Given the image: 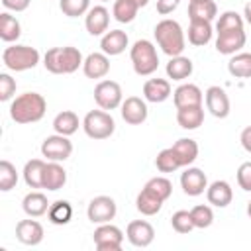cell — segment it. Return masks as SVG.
<instances>
[{
    "label": "cell",
    "instance_id": "obj_1",
    "mask_svg": "<svg viewBox=\"0 0 251 251\" xmlns=\"http://www.w3.org/2000/svg\"><path fill=\"white\" fill-rule=\"evenodd\" d=\"M47 112V100L39 92H24L10 104V118L16 124H35Z\"/></svg>",
    "mask_w": 251,
    "mask_h": 251
},
{
    "label": "cell",
    "instance_id": "obj_2",
    "mask_svg": "<svg viewBox=\"0 0 251 251\" xmlns=\"http://www.w3.org/2000/svg\"><path fill=\"white\" fill-rule=\"evenodd\" d=\"M153 35L165 55H169V57L182 55V51L186 47V39H184V31H182L180 24L176 20H171V18L161 20L155 25Z\"/></svg>",
    "mask_w": 251,
    "mask_h": 251
},
{
    "label": "cell",
    "instance_id": "obj_3",
    "mask_svg": "<svg viewBox=\"0 0 251 251\" xmlns=\"http://www.w3.org/2000/svg\"><path fill=\"white\" fill-rule=\"evenodd\" d=\"M84 63L82 53L76 47H51L45 57H43V65L49 73L53 75H71L75 73L80 65Z\"/></svg>",
    "mask_w": 251,
    "mask_h": 251
},
{
    "label": "cell",
    "instance_id": "obj_4",
    "mask_svg": "<svg viewBox=\"0 0 251 251\" xmlns=\"http://www.w3.org/2000/svg\"><path fill=\"white\" fill-rule=\"evenodd\" d=\"M129 59H131L135 75L139 76H149L159 67L157 49L149 39H137L129 49Z\"/></svg>",
    "mask_w": 251,
    "mask_h": 251
},
{
    "label": "cell",
    "instance_id": "obj_5",
    "mask_svg": "<svg viewBox=\"0 0 251 251\" xmlns=\"http://www.w3.org/2000/svg\"><path fill=\"white\" fill-rule=\"evenodd\" d=\"M2 63L16 73L29 71L39 63V51L29 45H10L2 53Z\"/></svg>",
    "mask_w": 251,
    "mask_h": 251
},
{
    "label": "cell",
    "instance_id": "obj_6",
    "mask_svg": "<svg viewBox=\"0 0 251 251\" xmlns=\"http://www.w3.org/2000/svg\"><path fill=\"white\" fill-rule=\"evenodd\" d=\"M82 129L90 139H108L116 129V122L102 108L90 110L82 120Z\"/></svg>",
    "mask_w": 251,
    "mask_h": 251
},
{
    "label": "cell",
    "instance_id": "obj_7",
    "mask_svg": "<svg viewBox=\"0 0 251 251\" xmlns=\"http://www.w3.org/2000/svg\"><path fill=\"white\" fill-rule=\"evenodd\" d=\"M94 245L98 251H120L124 243V233L118 226L108 224H98V227L92 233Z\"/></svg>",
    "mask_w": 251,
    "mask_h": 251
},
{
    "label": "cell",
    "instance_id": "obj_8",
    "mask_svg": "<svg viewBox=\"0 0 251 251\" xmlns=\"http://www.w3.org/2000/svg\"><path fill=\"white\" fill-rule=\"evenodd\" d=\"M122 86L116 80H100L94 86V100L102 110H116L122 106Z\"/></svg>",
    "mask_w": 251,
    "mask_h": 251
},
{
    "label": "cell",
    "instance_id": "obj_9",
    "mask_svg": "<svg viewBox=\"0 0 251 251\" xmlns=\"http://www.w3.org/2000/svg\"><path fill=\"white\" fill-rule=\"evenodd\" d=\"M73 153V143L69 141L67 135H61V133H55V135H49L43 139L41 143V155L47 159V161H67Z\"/></svg>",
    "mask_w": 251,
    "mask_h": 251
},
{
    "label": "cell",
    "instance_id": "obj_10",
    "mask_svg": "<svg viewBox=\"0 0 251 251\" xmlns=\"http://www.w3.org/2000/svg\"><path fill=\"white\" fill-rule=\"evenodd\" d=\"M116 202L110 196H96L90 200L88 208H86V216L92 224H108L110 220L116 218Z\"/></svg>",
    "mask_w": 251,
    "mask_h": 251
},
{
    "label": "cell",
    "instance_id": "obj_11",
    "mask_svg": "<svg viewBox=\"0 0 251 251\" xmlns=\"http://www.w3.org/2000/svg\"><path fill=\"white\" fill-rule=\"evenodd\" d=\"M126 237L133 247H149L155 239V229L145 220H133L126 227Z\"/></svg>",
    "mask_w": 251,
    "mask_h": 251
},
{
    "label": "cell",
    "instance_id": "obj_12",
    "mask_svg": "<svg viewBox=\"0 0 251 251\" xmlns=\"http://www.w3.org/2000/svg\"><path fill=\"white\" fill-rule=\"evenodd\" d=\"M204 100H206V108L208 112L214 116V118H227L229 116V98L226 94V90L222 86H210L204 94Z\"/></svg>",
    "mask_w": 251,
    "mask_h": 251
},
{
    "label": "cell",
    "instance_id": "obj_13",
    "mask_svg": "<svg viewBox=\"0 0 251 251\" xmlns=\"http://www.w3.org/2000/svg\"><path fill=\"white\" fill-rule=\"evenodd\" d=\"M180 186H182V192L184 194H188V196H200L208 188V178H206V175H204L202 169L188 167L180 175Z\"/></svg>",
    "mask_w": 251,
    "mask_h": 251
},
{
    "label": "cell",
    "instance_id": "obj_14",
    "mask_svg": "<svg viewBox=\"0 0 251 251\" xmlns=\"http://www.w3.org/2000/svg\"><path fill=\"white\" fill-rule=\"evenodd\" d=\"M247 41V35L243 29H227L220 31L216 39V49L222 55H235Z\"/></svg>",
    "mask_w": 251,
    "mask_h": 251
},
{
    "label": "cell",
    "instance_id": "obj_15",
    "mask_svg": "<svg viewBox=\"0 0 251 251\" xmlns=\"http://www.w3.org/2000/svg\"><path fill=\"white\" fill-rule=\"evenodd\" d=\"M122 118L129 126H139L147 120V104L139 96H127L122 102Z\"/></svg>",
    "mask_w": 251,
    "mask_h": 251
},
{
    "label": "cell",
    "instance_id": "obj_16",
    "mask_svg": "<svg viewBox=\"0 0 251 251\" xmlns=\"http://www.w3.org/2000/svg\"><path fill=\"white\" fill-rule=\"evenodd\" d=\"M16 237L24 245H39L43 241V226L37 220H20L16 224Z\"/></svg>",
    "mask_w": 251,
    "mask_h": 251
},
{
    "label": "cell",
    "instance_id": "obj_17",
    "mask_svg": "<svg viewBox=\"0 0 251 251\" xmlns=\"http://www.w3.org/2000/svg\"><path fill=\"white\" fill-rule=\"evenodd\" d=\"M84 25H86V31L90 35H104L108 31V25H110V12L104 8V6H94L86 12V18H84Z\"/></svg>",
    "mask_w": 251,
    "mask_h": 251
},
{
    "label": "cell",
    "instance_id": "obj_18",
    "mask_svg": "<svg viewBox=\"0 0 251 251\" xmlns=\"http://www.w3.org/2000/svg\"><path fill=\"white\" fill-rule=\"evenodd\" d=\"M173 100H175V108H186V106H200L204 100V92L196 86V84H180L175 92H173Z\"/></svg>",
    "mask_w": 251,
    "mask_h": 251
},
{
    "label": "cell",
    "instance_id": "obj_19",
    "mask_svg": "<svg viewBox=\"0 0 251 251\" xmlns=\"http://www.w3.org/2000/svg\"><path fill=\"white\" fill-rule=\"evenodd\" d=\"M206 198L212 206L216 208H226L231 204L233 200V190L229 186L227 180H214L208 188H206Z\"/></svg>",
    "mask_w": 251,
    "mask_h": 251
},
{
    "label": "cell",
    "instance_id": "obj_20",
    "mask_svg": "<svg viewBox=\"0 0 251 251\" xmlns=\"http://www.w3.org/2000/svg\"><path fill=\"white\" fill-rule=\"evenodd\" d=\"M129 39H127V33L122 31V29H110L102 35L100 39V47H102V53L114 57V55H120L126 51Z\"/></svg>",
    "mask_w": 251,
    "mask_h": 251
},
{
    "label": "cell",
    "instance_id": "obj_21",
    "mask_svg": "<svg viewBox=\"0 0 251 251\" xmlns=\"http://www.w3.org/2000/svg\"><path fill=\"white\" fill-rule=\"evenodd\" d=\"M82 71L88 78H104L110 73V59L106 53H90L84 63Z\"/></svg>",
    "mask_w": 251,
    "mask_h": 251
},
{
    "label": "cell",
    "instance_id": "obj_22",
    "mask_svg": "<svg viewBox=\"0 0 251 251\" xmlns=\"http://www.w3.org/2000/svg\"><path fill=\"white\" fill-rule=\"evenodd\" d=\"M143 96L147 102L161 104L171 96V82L167 78H149L143 84Z\"/></svg>",
    "mask_w": 251,
    "mask_h": 251
},
{
    "label": "cell",
    "instance_id": "obj_23",
    "mask_svg": "<svg viewBox=\"0 0 251 251\" xmlns=\"http://www.w3.org/2000/svg\"><path fill=\"white\" fill-rule=\"evenodd\" d=\"M67 182V171L59 165V161H49L43 171V188L47 190H59Z\"/></svg>",
    "mask_w": 251,
    "mask_h": 251
},
{
    "label": "cell",
    "instance_id": "obj_24",
    "mask_svg": "<svg viewBox=\"0 0 251 251\" xmlns=\"http://www.w3.org/2000/svg\"><path fill=\"white\" fill-rule=\"evenodd\" d=\"M176 122L182 129H196L204 122V108L200 106H186L176 108Z\"/></svg>",
    "mask_w": 251,
    "mask_h": 251
},
{
    "label": "cell",
    "instance_id": "obj_25",
    "mask_svg": "<svg viewBox=\"0 0 251 251\" xmlns=\"http://www.w3.org/2000/svg\"><path fill=\"white\" fill-rule=\"evenodd\" d=\"M212 24L206 22V20H190V25H188V41L194 45V47H202L206 43H210L212 39Z\"/></svg>",
    "mask_w": 251,
    "mask_h": 251
},
{
    "label": "cell",
    "instance_id": "obj_26",
    "mask_svg": "<svg viewBox=\"0 0 251 251\" xmlns=\"http://www.w3.org/2000/svg\"><path fill=\"white\" fill-rule=\"evenodd\" d=\"M173 151L176 153L180 167H188L198 157V143L194 139H190V137H182V139L173 143Z\"/></svg>",
    "mask_w": 251,
    "mask_h": 251
},
{
    "label": "cell",
    "instance_id": "obj_27",
    "mask_svg": "<svg viewBox=\"0 0 251 251\" xmlns=\"http://www.w3.org/2000/svg\"><path fill=\"white\" fill-rule=\"evenodd\" d=\"M22 208H24V212H25L29 218H39V216L47 214L49 202H47V196H45L43 192H29V194L24 196Z\"/></svg>",
    "mask_w": 251,
    "mask_h": 251
},
{
    "label": "cell",
    "instance_id": "obj_28",
    "mask_svg": "<svg viewBox=\"0 0 251 251\" xmlns=\"http://www.w3.org/2000/svg\"><path fill=\"white\" fill-rule=\"evenodd\" d=\"M192 69H194L192 61L188 57H184V55L171 57V61L167 63V75L173 80H184V78H188L192 75Z\"/></svg>",
    "mask_w": 251,
    "mask_h": 251
},
{
    "label": "cell",
    "instance_id": "obj_29",
    "mask_svg": "<svg viewBox=\"0 0 251 251\" xmlns=\"http://www.w3.org/2000/svg\"><path fill=\"white\" fill-rule=\"evenodd\" d=\"M43 159H31L24 167V180L29 188H43V171H45Z\"/></svg>",
    "mask_w": 251,
    "mask_h": 251
},
{
    "label": "cell",
    "instance_id": "obj_30",
    "mask_svg": "<svg viewBox=\"0 0 251 251\" xmlns=\"http://www.w3.org/2000/svg\"><path fill=\"white\" fill-rule=\"evenodd\" d=\"M53 129H55V133H61V135H67V137L73 135L78 129V116L73 110L59 112L53 120Z\"/></svg>",
    "mask_w": 251,
    "mask_h": 251
},
{
    "label": "cell",
    "instance_id": "obj_31",
    "mask_svg": "<svg viewBox=\"0 0 251 251\" xmlns=\"http://www.w3.org/2000/svg\"><path fill=\"white\" fill-rule=\"evenodd\" d=\"M218 14V6L214 0H198L188 4V18L190 20H206L212 22Z\"/></svg>",
    "mask_w": 251,
    "mask_h": 251
},
{
    "label": "cell",
    "instance_id": "obj_32",
    "mask_svg": "<svg viewBox=\"0 0 251 251\" xmlns=\"http://www.w3.org/2000/svg\"><path fill=\"white\" fill-rule=\"evenodd\" d=\"M161 206H163V200L159 196H155L153 192H149L147 188H143L135 198V208L143 216H155L161 210Z\"/></svg>",
    "mask_w": 251,
    "mask_h": 251
},
{
    "label": "cell",
    "instance_id": "obj_33",
    "mask_svg": "<svg viewBox=\"0 0 251 251\" xmlns=\"http://www.w3.org/2000/svg\"><path fill=\"white\" fill-rule=\"evenodd\" d=\"M47 218H49V222L55 224V226H65V224H69L71 218H73V206H71V202H67V200H55L53 204H49Z\"/></svg>",
    "mask_w": 251,
    "mask_h": 251
},
{
    "label": "cell",
    "instance_id": "obj_34",
    "mask_svg": "<svg viewBox=\"0 0 251 251\" xmlns=\"http://www.w3.org/2000/svg\"><path fill=\"white\" fill-rule=\"evenodd\" d=\"M20 35H22V25H20V22H18L12 14L2 12V14H0V39L6 41V43H12V41H16Z\"/></svg>",
    "mask_w": 251,
    "mask_h": 251
},
{
    "label": "cell",
    "instance_id": "obj_35",
    "mask_svg": "<svg viewBox=\"0 0 251 251\" xmlns=\"http://www.w3.org/2000/svg\"><path fill=\"white\" fill-rule=\"evenodd\" d=\"M227 71L235 78H251V53H235L227 63Z\"/></svg>",
    "mask_w": 251,
    "mask_h": 251
},
{
    "label": "cell",
    "instance_id": "obj_36",
    "mask_svg": "<svg viewBox=\"0 0 251 251\" xmlns=\"http://www.w3.org/2000/svg\"><path fill=\"white\" fill-rule=\"evenodd\" d=\"M139 12V6L133 0H114V8H112V16L120 22V24H129L135 20Z\"/></svg>",
    "mask_w": 251,
    "mask_h": 251
},
{
    "label": "cell",
    "instance_id": "obj_37",
    "mask_svg": "<svg viewBox=\"0 0 251 251\" xmlns=\"http://www.w3.org/2000/svg\"><path fill=\"white\" fill-rule=\"evenodd\" d=\"M155 167H157V171H161V173H175L176 169H180L178 157H176V153L173 151V147H167V149L159 151V155H157V159H155Z\"/></svg>",
    "mask_w": 251,
    "mask_h": 251
},
{
    "label": "cell",
    "instance_id": "obj_38",
    "mask_svg": "<svg viewBox=\"0 0 251 251\" xmlns=\"http://www.w3.org/2000/svg\"><path fill=\"white\" fill-rule=\"evenodd\" d=\"M16 184H18V171H16V167L10 161L2 159L0 161V190L8 192Z\"/></svg>",
    "mask_w": 251,
    "mask_h": 251
},
{
    "label": "cell",
    "instance_id": "obj_39",
    "mask_svg": "<svg viewBox=\"0 0 251 251\" xmlns=\"http://www.w3.org/2000/svg\"><path fill=\"white\" fill-rule=\"evenodd\" d=\"M143 188H147L149 192H153L155 196H159L163 202L169 200V196L173 194V184H171V180L165 178V176H153V178H149Z\"/></svg>",
    "mask_w": 251,
    "mask_h": 251
},
{
    "label": "cell",
    "instance_id": "obj_40",
    "mask_svg": "<svg viewBox=\"0 0 251 251\" xmlns=\"http://www.w3.org/2000/svg\"><path fill=\"white\" fill-rule=\"evenodd\" d=\"M190 216H192V222H194V227L198 229H204V227H210L212 222H214V212L210 206L206 204H198L190 210Z\"/></svg>",
    "mask_w": 251,
    "mask_h": 251
},
{
    "label": "cell",
    "instance_id": "obj_41",
    "mask_svg": "<svg viewBox=\"0 0 251 251\" xmlns=\"http://www.w3.org/2000/svg\"><path fill=\"white\" fill-rule=\"evenodd\" d=\"M59 8L65 16L78 18V16H84L90 10V0H61Z\"/></svg>",
    "mask_w": 251,
    "mask_h": 251
},
{
    "label": "cell",
    "instance_id": "obj_42",
    "mask_svg": "<svg viewBox=\"0 0 251 251\" xmlns=\"http://www.w3.org/2000/svg\"><path fill=\"white\" fill-rule=\"evenodd\" d=\"M227 29H243V16H239L233 10H227L220 16L218 24H216V31H227Z\"/></svg>",
    "mask_w": 251,
    "mask_h": 251
},
{
    "label": "cell",
    "instance_id": "obj_43",
    "mask_svg": "<svg viewBox=\"0 0 251 251\" xmlns=\"http://www.w3.org/2000/svg\"><path fill=\"white\" fill-rule=\"evenodd\" d=\"M171 226H173V229L178 231V233H188V231H192V229H194V222H192L190 212H186V210L175 212L173 218H171Z\"/></svg>",
    "mask_w": 251,
    "mask_h": 251
},
{
    "label": "cell",
    "instance_id": "obj_44",
    "mask_svg": "<svg viewBox=\"0 0 251 251\" xmlns=\"http://www.w3.org/2000/svg\"><path fill=\"white\" fill-rule=\"evenodd\" d=\"M16 92V80L8 73H0V100L6 102Z\"/></svg>",
    "mask_w": 251,
    "mask_h": 251
},
{
    "label": "cell",
    "instance_id": "obj_45",
    "mask_svg": "<svg viewBox=\"0 0 251 251\" xmlns=\"http://www.w3.org/2000/svg\"><path fill=\"white\" fill-rule=\"evenodd\" d=\"M237 184L245 192H251V161H245L237 169Z\"/></svg>",
    "mask_w": 251,
    "mask_h": 251
},
{
    "label": "cell",
    "instance_id": "obj_46",
    "mask_svg": "<svg viewBox=\"0 0 251 251\" xmlns=\"http://www.w3.org/2000/svg\"><path fill=\"white\" fill-rule=\"evenodd\" d=\"M178 4H180V0H157V12H159L161 16H167V14H171L173 10H176Z\"/></svg>",
    "mask_w": 251,
    "mask_h": 251
},
{
    "label": "cell",
    "instance_id": "obj_47",
    "mask_svg": "<svg viewBox=\"0 0 251 251\" xmlns=\"http://www.w3.org/2000/svg\"><path fill=\"white\" fill-rule=\"evenodd\" d=\"M29 2L31 0H2V6L12 12H24V10H27Z\"/></svg>",
    "mask_w": 251,
    "mask_h": 251
},
{
    "label": "cell",
    "instance_id": "obj_48",
    "mask_svg": "<svg viewBox=\"0 0 251 251\" xmlns=\"http://www.w3.org/2000/svg\"><path fill=\"white\" fill-rule=\"evenodd\" d=\"M239 141H241V147H243L247 153H251V126L243 127V131H241V135H239Z\"/></svg>",
    "mask_w": 251,
    "mask_h": 251
},
{
    "label": "cell",
    "instance_id": "obj_49",
    "mask_svg": "<svg viewBox=\"0 0 251 251\" xmlns=\"http://www.w3.org/2000/svg\"><path fill=\"white\" fill-rule=\"evenodd\" d=\"M243 16H245V22L251 25V2L245 4V10H243Z\"/></svg>",
    "mask_w": 251,
    "mask_h": 251
},
{
    "label": "cell",
    "instance_id": "obj_50",
    "mask_svg": "<svg viewBox=\"0 0 251 251\" xmlns=\"http://www.w3.org/2000/svg\"><path fill=\"white\" fill-rule=\"evenodd\" d=\"M133 2H135L139 8H143V6H147V4H149V0H133Z\"/></svg>",
    "mask_w": 251,
    "mask_h": 251
},
{
    "label": "cell",
    "instance_id": "obj_51",
    "mask_svg": "<svg viewBox=\"0 0 251 251\" xmlns=\"http://www.w3.org/2000/svg\"><path fill=\"white\" fill-rule=\"evenodd\" d=\"M247 216H249V218H251V200H249V202H247Z\"/></svg>",
    "mask_w": 251,
    "mask_h": 251
},
{
    "label": "cell",
    "instance_id": "obj_52",
    "mask_svg": "<svg viewBox=\"0 0 251 251\" xmlns=\"http://www.w3.org/2000/svg\"><path fill=\"white\" fill-rule=\"evenodd\" d=\"M100 2H110V0H100Z\"/></svg>",
    "mask_w": 251,
    "mask_h": 251
},
{
    "label": "cell",
    "instance_id": "obj_53",
    "mask_svg": "<svg viewBox=\"0 0 251 251\" xmlns=\"http://www.w3.org/2000/svg\"><path fill=\"white\" fill-rule=\"evenodd\" d=\"M190 2H198V0H190Z\"/></svg>",
    "mask_w": 251,
    "mask_h": 251
}]
</instances>
